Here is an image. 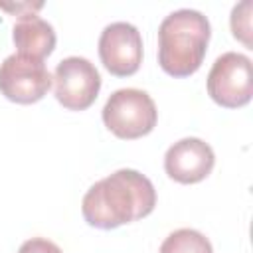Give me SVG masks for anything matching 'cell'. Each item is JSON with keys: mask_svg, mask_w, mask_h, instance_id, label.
Segmentation results:
<instances>
[{"mask_svg": "<svg viewBox=\"0 0 253 253\" xmlns=\"http://www.w3.org/2000/svg\"><path fill=\"white\" fill-rule=\"evenodd\" d=\"M154 206L156 190L152 182L138 170L121 168L85 192L81 213L91 227L115 229L150 215Z\"/></svg>", "mask_w": 253, "mask_h": 253, "instance_id": "cell-1", "label": "cell"}, {"mask_svg": "<svg viewBox=\"0 0 253 253\" xmlns=\"http://www.w3.org/2000/svg\"><path fill=\"white\" fill-rule=\"evenodd\" d=\"M211 28L210 20L192 8L170 12L158 26V63L172 77L196 73L206 57Z\"/></svg>", "mask_w": 253, "mask_h": 253, "instance_id": "cell-2", "label": "cell"}, {"mask_svg": "<svg viewBox=\"0 0 253 253\" xmlns=\"http://www.w3.org/2000/svg\"><path fill=\"white\" fill-rule=\"evenodd\" d=\"M101 117L105 126L115 136L123 140H134L152 132L158 121V111L146 91L125 87L109 95Z\"/></svg>", "mask_w": 253, "mask_h": 253, "instance_id": "cell-3", "label": "cell"}, {"mask_svg": "<svg viewBox=\"0 0 253 253\" xmlns=\"http://www.w3.org/2000/svg\"><path fill=\"white\" fill-rule=\"evenodd\" d=\"M208 95L225 109H239L253 97L251 59L237 51L221 53L208 73Z\"/></svg>", "mask_w": 253, "mask_h": 253, "instance_id": "cell-4", "label": "cell"}, {"mask_svg": "<svg viewBox=\"0 0 253 253\" xmlns=\"http://www.w3.org/2000/svg\"><path fill=\"white\" fill-rule=\"evenodd\" d=\"M51 83V73L43 59L16 51L0 63V93L12 103H38L47 95Z\"/></svg>", "mask_w": 253, "mask_h": 253, "instance_id": "cell-5", "label": "cell"}, {"mask_svg": "<svg viewBox=\"0 0 253 253\" xmlns=\"http://www.w3.org/2000/svg\"><path fill=\"white\" fill-rule=\"evenodd\" d=\"M55 99L69 111H85L89 109L99 91H101V75L97 67L79 55H69L55 65L51 75Z\"/></svg>", "mask_w": 253, "mask_h": 253, "instance_id": "cell-6", "label": "cell"}, {"mask_svg": "<svg viewBox=\"0 0 253 253\" xmlns=\"http://www.w3.org/2000/svg\"><path fill=\"white\" fill-rule=\"evenodd\" d=\"M99 57L105 69L117 77H128L142 63V38L136 26L113 22L99 36Z\"/></svg>", "mask_w": 253, "mask_h": 253, "instance_id": "cell-7", "label": "cell"}, {"mask_svg": "<svg viewBox=\"0 0 253 253\" xmlns=\"http://www.w3.org/2000/svg\"><path fill=\"white\" fill-rule=\"evenodd\" d=\"M215 164L211 146L198 138L186 136L174 142L164 154V170L178 184H198L210 176Z\"/></svg>", "mask_w": 253, "mask_h": 253, "instance_id": "cell-8", "label": "cell"}, {"mask_svg": "<svg viewBox=\"0 0 253 253\" xmlns=\"http://www.w3.org/2000/svg\"><path fill=\"white\" fill-rule=\"evenodd\" d=\"M12 40L18 47V53L32 55L36 59H45L55 47V32L53 26L34 14H24L16 20L12 28Z\"/></svg>", "mask_w": 253, "mask_h": 253, "instance_id": "cell-9", "label": "cell"}, {"mask_svg": "<svg viewBox=\"0 0 253 253\" xmlns=\"http://www.w3.org/2000/svg\"><path fill=\"white\" fill-rule=\"evenodd\" d=\"M158 253H213L210 239L198 229L182 227L172 231L160 245Z\"/></svg>", "mask_w": 253, "mask_h": 253, "instance_id": "cell-10", "label": "cell"}, {"mask_svg": "<svg viewBox=\"0 0 253 253\" xmlns=\"http://www.w3.org/2000/svg\"><path fill=\"white\" fill-rule=\"evenodd\" d=\"M251 8H253L251 0H243L233 6L229 18L233 38L243 42L247 47H251Z\"/></svg>", "mask_w": 253, "mask_h": 253, "instance_id": "cell-11", "label": "cell"}, {"mask_svg": "<svg viewBox=\"0 0 253 253\" xmlns=\"http://www.w3.org/2000/svg\"><path fill=\"white\" fill-rule=\"evenodd\" d=\"M18 253H63V251L59 249V245H55L45 237H32L20 245Z\"/></svg>", "mask_w": 253, "mask_h": 253, "instance_id": "cell-12", "label": "cell"}, {"mask_svg": "<svg viewBox=\"0 0 253 253\" xmlns=\"http://www.w3.org/2000/svg\"><path fill=\"white\" fill-rule=\"evenodd\" d=\"M42 6H43V2H34V4H32V2H20V4H2V2H0V8H4V10H8V12H16L18 18L26 14L24 10L34 12V10H40Z\"/></svg>", "mask_w": 253, "mask_h": 253, "instance_id": "cell-13", "label": "cell"}]
</instances>
